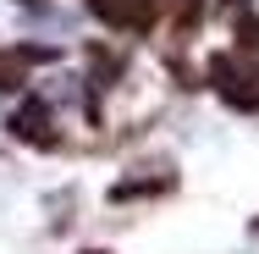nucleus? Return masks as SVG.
<instances>
[{"label": "nucleus", "instance_id": "f03ea898", "mask_svg": "<svg viewBox=\"0 0 259 254\" xmlns=\"http://www.w3.org/2000/svg\"><path fill=\"white\" fill-rule=\"evenodd\" d=\"M215 83H221V94L232 105H259V78L248 72V66H232V61H215Z\"/></svg>", "mask_w": 259, "mask_h": 254}, {"label": "nucleus", "instance_id": "20e7f679", "mask_svg": "<svg viewBox=\"0 0 259 254\" xmlns=\"http://www.w3.org/2000/svg\"><path fill=\"white\" fill-rule=\"evenodd\" d=\"M237 39H243V50H259V17H248V22L237 28Z\"/></svg>", "mask_w": 259, "mask_h": 254}, {"label": "nucleus", "instance_id": "7ed1b4c3", "mask_svg": "<svg viewBox=\"0 0 259 254\" xmlns=\"http://www.w3.org/2000/svg\"><path fill=\"white\" fill-rule=\"evenodd\" d=\"M11 127H17V138H28V144H55V133H50V105H39V100H28L17 116H11Z\"/></svg>", "mask_w": 259, "mask_h": 254}, {"label": "nucleus", "instance_id": "f257e3e1", "mask_svg": "<svg viewBox=\"0 0 259 254\" xmlns=\"http://www.w3.org/2000/svg\"><path fill=\"white\" fill-rule=\"evenodd\" d=\"M94 17L105 28H149L155 22V0H94Z\"/></svg>", "mask_w": 259, "mask_h": 254}]
</instances>
